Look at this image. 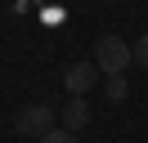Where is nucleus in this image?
<instances>
[{
	"instance_id": "obj_4",
	"label": "nucleus",
	"mask_w": 148,
	"mask_h": 143,
	"mask_svg": "<svg viewBox=\"0 0 148 143\" xmlns=\"http://www.w3.org/2000/svg\"><path fill=\"white\" fill-rule=\"evenodd\" d=\"M85 125H90V103H85V98H72V103L63 107V130H85Z\"/></svg>"
},
{
	"instance_id": "obj_1",
	"label": "nucleus",
	"mask_w": 148,
	"mask_h": 143,
	"mask_svg": "<svg viewBox=\"0 0 148 143\" xmlns=\"http://www.w3.org/2000/svg\"><path fill=\"white\" fill-rule=\"evenodd\" d=\"M130 63H135V54H130V45L121 40V36H99V45H94V67H99V72L121 76Z\"/></svg>"
},
{
	"instance_id": "obj_3",
	"label": "nucleus",
	"mask_w": 148,
	"mask_h": 143,
	"mask_svg": "<svg viewBox=\"0 0 148 143\" xmlns=\"http://www.w3.org/2000/svg\"><path fill=\"white\" fill-rule=\"evenodd\" d=\"M94 80H99V67L94 63H72L63 72V85L72 89V98H85V89H94Z\"/></svg>"
},
{
	"instance_id": "obj_7",
	"label": "nucleus",
	"mask_w": 148,
	"mask_h": 143,
	"mask_svg": "<svg viewBox=\"0 0 148 143\" xmlns=\"http://www.w3.org/2000/svg\"><path fill=\"white\" fill-rule=\"evenodd\" d=\"M130 54H135V63H144V67H148V36H139V40L130 45Z\"/></svg>"
},
{
	"instance_id": "obj_2",
	"label": "nucleus",
	"mask_w": 148,
	"mask_h": 143,
	"mask_svg": "<svg viewBox=\"0 0 148 143\" xmlns=\"http://www.w3.org/2000/svg\"><path fill=\"white\" fill-rule=\"evenodd\" d=\"M14 130H18L23 139H36L40 143L49 130H54V107L49 103H27L18 116H14Z\"/></svg>"
},
{
	"instance_id": "obj_6",
	"label": "nucleus",
	"mask_w": 148,
	"mask_h": 143,
	"mask_svg": "<svg viewBox=\"0 0 148 143\" xmlns=\"http://www.w3.org/2000/svg\"><path fill=\"white\" fill-rule=\"evenodd\" d=\"M40 143H81V139H76L72 130H49V134H45Z\"/></svg>"
},
{
	"instance_id": "obj_5",
	"label": "nucleus",
	"mask_w": 148,
	"mask_h": 143,
	"mask_svg": "<svg viewBox=\"0 0 148 143\" xmlns=\"http://www.w3.org/2000/svg\"><path fill=\"white\" fill-rule=\"evenodd\" d=\"M130 94V85H126V76H108V98L112 103H121V98Z\"/></svg>"
}]
</instances>
